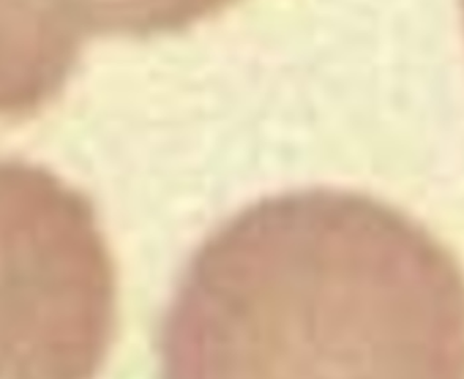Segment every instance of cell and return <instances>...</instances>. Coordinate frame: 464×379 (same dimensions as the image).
<instances>
[{
	"instance_id": "1",
	"label": "cell",
	"mask_w": 464,
	"mask_h": 379,
	"mask_svg": "<svg viewBox=\"0 0 464 379\" xmlns=\"http://www.w3.org/2000/svg\"><path fill=\"white\" fill-rule=\"evenodd\" d=\"M162 379H464V275L408 215L351 190L269 196L190 258Z\"/></svg>"
}]
</instances>
